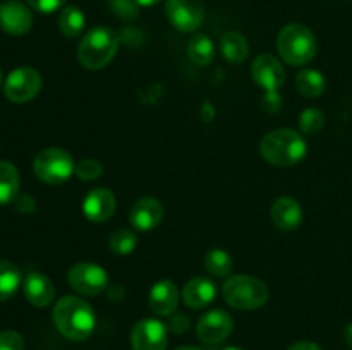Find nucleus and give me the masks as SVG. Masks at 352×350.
Segmentation results:
<instances>
[{"label": "nucleus", "instance_id": "obj_1", "mask_svg": "<svg viewBox=\"0 0 352 350\" xmlns=\"http://www.w3.org/2000/svg\"><path fill=\"white\" fill-rule=\"evenodd\" d=\"M55 326L58 331L69 340L81 342L86 340L93 333L96 325L95 312L91 305L79 297H62L55 304L54 312H52Z\"/></svg>", "mask_w": 352, "mask_h": 350}, {"label": "nucleus", "instance_id": "obj_2", "mask_svg": "<svg viewBox=\"0 0 352 350\" xmlns=\"http://www.w3.org/2000/svg\"><path fill=\"white\" fill-rule=\"evenodd\" d=\"M260 151L275 167H292L306 156V139L292 129H275L260 141Z\"/></svg>", "mask_w": 352, "mask_h": 350}, {"label": "nucleus", "instance_id": "obj_3", "mask_svg": "<svg viewBox=\"0 0 352 350\" xmlns=\"http://www.w3.org/2000/svg\"><path fill=\"white\" fill-rule=\"evenodd\" d=\"M119 48V36L109 27L88 31L78 47V58L89 71H98L110 64Z\"/></svg>", "mask_w": 352, "mask_h": 350}, {"label": "nucleus", "instance_id": "obj_4", "mask_svg": "<svg viewBox=\"0 0 352 350\" xmlns=\"http://www.w3.org/2000/svg\"><path fill=\"white\" fill-rule=\"evenodd\" d=\"M277 48L289 65H305L316 55V38L302 24H287L278 33Z\"/></svg>", "mask_w": 352, "mask_h": 350}, {"label": "nucleus", "instance_id": "obj_5", "mask_svg": "<svg viewBox=\"0 0 352 350\" xmlns=\"http://www.w3.org/2000/svg\"><path fill=\"white\" fill-rule=\"evenodd\" d=\"M223 299L229 305L239 311H253L261 307L268 299V288L261 280L246 275L229 278L222 287Z\"/></svg>", "mask_w": 352, "mask_h": 350}, {"label": "nucleus", "instance_id": "obj_6", "mask_svg": "<svg viewBox=\"0 0 352 350\" xmlns=\"http://www.w3.org/2000/svg\"><path fill=\"white\" fill-rule=\"evenodd\" d=\"M33 170L40 180L57 185L71 178L76 165L71 154L62 148H45L34 158Z\"/></svg>", "mask_w": 352, "mask_h": 350}, {"label": "nucleus", "instance_id": "obj_7", "mask_svg": "<svg viewBox=\"0 0 352 350\" xmlns=\"http://www.w3.org/2000/svg\"><path fill=\"white\" fill-rule=\"evenodd\" d=\"M165 14L172 26L182 33L196 31L205 21V7L201 0H167Z\"/></svg>", "mask_w": 352, "mask_h": 350}, {"label": "nucleus", "instance_id": "obj_8", "mask_svg": "<svg viewBox=\"0 0 352 350\" xmlns=\"http://www.w3.org/2000/svg\"><path fill=\"white\" fill-rule=\"evenodd\" d=\"M67 281L72 290L81 295H98L109 287L105 270L93 263H79L72 266L67 273Z\"/></svg>", "mask_w": 352, "mask_h": 350}, {"label": "nucleus", "instance_id": "obj_9", "mask_svg": "<svg viewBox=\"0 0 352 350\" xmlns=\"http://www.w3.org/2000/svg\"><path fill=\"white\" fill-rule=\"evenodd\" d=\"M40 88L41 75L31 67H19L9 74L3 93L10 102L26 103L40 93Z\"/></svg>", "mask_w": 352, "mask_h": 350}, {"label": "nucleus", "instance_id": "obj_10", "mask_svg": "<svg viewBox=\"0 0 352 350\" xmlns=\"http://www.w3.org/2000/svg\"><path fill=\"white\" fill-rule=\"evenodd\" d=\"M133 350H165L167 349V328L158 319H143L131 333Z\"/></svg>", "mask_w": 352, "mask_h": 350}, {"label": "nucleus", "instance_id": "obj_11", "mask_svg": "<svg viewBox=\"0 0 352 350\" xmlns=\"http://www.w3.org/2000/svg\"><path fill=\"white\" fill-rule=\"evenodd\" d=\"M234 321L232 316L223 309H213V311L206 312L201 316L198 321L196 331L201 342L205 343H220L232 333Z\"/></svg>", "mask_w": 352, "mask_h": 350}, {"label": "nucleus", "instance_id": "obj_12", "mask_svg": "<svg viewBox=\"0 0 352 350\" xmlns=\"http://www.w3.org/2000/svg\"><path fill=\"white\" fill-rule=\"evenodd\" d=\"M251 75H253L254 82L263 89H267L270 95L277 93V89L285 81L284 65L274 55L268 54L254 58L253 65H251Z\"/></svg>", "mask_w": 352, "mask_h": 350}, {"label": "nucleus", "instance_id": "obj_13", "mask_svg": "<svg viewBox=\"0 0 352 350\" xmlns=\"http://www.w3.org/2000/svg\"><path fill=\"white\" fill-rule=\"evenodd\" d=\"M33 26L30 7L19 0H7L0 5V27L12 36H23Z\"/></svg>", "mask_w": 352, "mask_h": 350}, {"label": "nucleus", "instance_id": "obj_14", "mask_svg": "<svg viewBox=\"0 0 352 350\" xmlns=\"http://www.w3.org/2000/svg\"><path fill=\"white\" fill-rule=\"evenodd\" d=\"M131 225L140 232L155 230L164 220V206L155 198H141L134 202L129 213Z\"/></svg>", "mask_w": 352, "mask_h": 350}, {"label": "nucleus", "instance_id": "obj_15", "mask_svg": "<svg viewBox=\"0 0 352 350\" xmlns=\"http://www.w3.org/2000/svg\"><path fill=\"white\" fill-rule=\"evenodd\" d=\"M113 211H116V196L105 187L93 189L82 201V213L89 222H107L112 218Z\"/></svg>", "mask_w": 352, "mask_h": 350}, {"label": "nucleus", "instance_id": "obj_16", "mask_svg": "<svg viewBox=\"0 0 352 350\" xmlns=\"http://www.w3.org/2000/svg\"><path fill=\"white\" fill-rule=\"evenodd\" d=\"M24 295L28 302L36 307H47L55 299V287L50 278L41 275L40 271H30L24 278Z\"/></svg>", "mask_w": 352, "mask_h": 350}, {"label": "nucleus", "instance_id": "obj_17", "mask_svg": "<svg viewBox=\"0 0 352 350\" xmlns=\"http://www.w3.org/2000/svg\"><path fill=\"white\" fill-rule=\"evenodd\" d=\"M272 222L282 232H292L302 223V208L296 199L278 198L270 209Z\"/></svg>", "mask_w": 352, "mask_h": 350}, {"label": "nucleus", "instance_id": "obj_18", "mask_svg": "<svg viewBox=\"0 0 352 350\" xmlns=\"http://www.w3.org/2000/svg\"><path fill=\"white\" fill-rule=\"evenodd\" d=\"M148 302L155 314L168 316L177 309L179 290L170 280H160L151 287Z\"/></svg>", "mask_w": 352, "mask_h": 350}, {"label": "nucleus", "instance_id": "obj_19", "mask_svg": "<svg viewBox=\"0 0 352 350\" xmlns=\"http://www.w3.org/2000/svg\"><path fill=\"white\" fill-rule=\"evenodd\" d=\"M215 295V283L205 277H196L189 280L182 290V299H184L186 305L191 309H201L212 304Z\"/></svg>", "mask_w": 352, "mask_h": 350}, {"label": "nucleus", "instance_id": "obj_20", "mask_svg": "<svg viewBox=\"0 0 352 350\" xmlns=\"http://www.w3.org/2000/svg\"><path fill=\"white\" fill-rule=\"evenodd\" d=\"M19 192V172L9 161H0V206L16 201Z\"/></svg>", "mask_w": 352, "mask_h": 350}, {"label": "nucleus", "instance_id": "obj_21", "mask_svg": "<svg viewBox=\"0 0 352 350\" xmlns=\"http://www.w3.org/2000/svg\"><path fill=\"white\" fill-rule=\"evenodd\" d=\"M220 51L223 57L230 62H243L250 54V45H248L246 38L237 31H229L220 38Z\"/></svg>", "mask_w": 352, "mask_h": 350}, {"label": "nucleus", "instance_id": "obj_22", "mask_svg": "<svg viewBox=\"0 0 352 350\" xmlns=\"http://www.w3.org/2000/svg\"><path fill=\"white\" fill-rule=\"evenodd\" d=\"M188 55L196 65H208L215 57V45L206 34H196L188 43Z\"/></svg>", "mask_w": 352, "mask_h": 350}, {"label": "nucleus", "instance_id": "obj_23", "mask_svg": "<svg viewBox=\"0 0 352 350\" xmlns=\"http://www.w3.org/2000/svg\"><path fill=\"white\" fill-rule=\"evenodd\" d=\"M296 88L302 96L316 98V96L323 95V91H325V78L318 71L305 69L296 78Z\"/></svg>", "mask_w": 352, "mask_h": 350}, {"label": "nucleus", "instance_id": "obj_24", "mask_svg": "<svg viewBox=\"0 0 352 350\" xmlns=\"http://www.w3.org/2000/svg\"><path fill=\"white\" fill-rule=\"evenodd\" d=\"M85 14L76 5L64 7L60 17H58V27H60L62 34L67 38H78L85 30Z\"/></svg>", "mask_w": 352, "mask_h": 350}, {"label": "nucleus", "instance_id": "obj_25", "mask_svg": "<svg viewBox=\"0 0 352 350\" xmlns=\"http://www.w3.org/2000/svg\"><path fill=\"white\" fill-rule=\"evenodd\" d=\"M21 285V271L16 264L0 259V302L9 301Z\"/></svg>", "mask_w": 352, "mask_h": 350}, {"label": "nucleus", "instance_id": "obj_26", "mask_svg": "<svg viewBox=\"0 0 352 350\" xmlns=\"http://www.w3.org/2000/svg\"><path fill=\"white\" fill-rule=\"evenodd\" d=\"M232 257L222 249H212L205 256V268L212 277L223 278L232 271Z\"/></svg>", "mask_w": 352, "mask_h": 350}, {"label": "nucleus", "instance_id": "obj_27", "mask_svg": "<svg viewBox=\"0 0 352 350\" xmlns=\"http://www.w3.org/2000/svg\"><path fill=\"white\" fill-rule=\"evenodd\" d=\"M138 239L131 230L120 229L116 230L112 235L109 237V247L119 256H126V254H131L134 249H136Z\"/></svg>", "mask_w": 352, "mask_h": 350}, {"label": "nucleus", "instance_id": "obj_28", "mask_svg": "<svg viewBox=\"0 0 352 350\" xmlns=\"http://www.w3.org/2000/svg\"><path fill=\"white\" fill-rule=\"evenodd\" d=\"M323 124H325V115L316 108L305 110L301 117H299V126H301V130L305 134L318 132L323 127Z\"/></svg>", "mask_w": 352, "mask_h": 350}, {"label": "nucleus", "instance_id": "obj_29", "mask_svg": "<svg viewBox=\"0 0 352 350\" xmlns=\"http://www.w3.org/2000/svg\"><path fill=\"white\" fill-rule=\"evenodd\" d=\"M102 163L98 160H91V158L79 161L76 165V175L79 178H82V180H95V178H98L102 175Z\"/></svg>", "mask_w": 352, "mask_h": 350}, {"label": "nucleus", "instance_id": "obj_30", "mask_svg": "<svg viewBox=\"0 0 352 350\" xmlns=\"http://www.w3.org/2000/svg\"><path fill=\"white\" fill-rule=\"evenodd\" d=\"M110 7L122 19H134L138 16V3L134 0H110Z\"/></svg>", "mask_w": 352, "mask_h": 350}, {"label": "nucleus", "instance_id": "obj_31", "mask_svg": "<svg viewBox=\"0 0 352 350\" xmlns=\"http://www.w3.org/2000/svg\"><path fill=\"white\" fill-rule=\"evenodd\" d=\"M0 350H24L23 336L12 329L0 333Z\"/></svg>", "mask_w": 352, "mask_h": 350}, {"label": "nucleus", "instance_id": "obj_32", "mask_svg": "<svg viewBox=\"0 0 352 350\" xmlns=\"http://www.w3.org/2000/svg\"><path fill=\"white\" fill-rule=\"evenodd\" d=\"M28 5L33 7L34 10L41 14H52L64 5L65 0H26Z\"/></svg>", "mask_w": 352, "mask_h": 350}, {"label": "nucleus", "instance_id": "obj_33", "mask_svg": "<svg viewBox=\"0 0 352 350\" xmlns=\"http://www.w3.org/2000/svg\"><path fill=\"white\" fill-rule=\"evenodd\" d=\"M289 350H322V349L313 342H298L292 347H289Z\"/></svg>", "mask_w": 352, "mask_h": 350}, {"label": "nucleus", "instance_id": "obj_34", "mask_svg": "<svg viewBox=\"0 0 352 350\" xmlns=\"http://www.w3.org/2000/svg\"><path fill=\"white\" fill-rule=\"evenodd\" d=\"M344 338H346V343L352 349V323L347 325L346 329H344Z\"/></svg>", "mask_w": 352, "mask_h": 350}, {"label": "nucleus", "instance_id": "obj_35", "mask_svg": "<svg viewBox=\"0 0 352 350\" xmlns=\"http://www.w3.org/2000/svg\"><path fill=\"white\" fill-rule=\"evenodd\" d=\"M134 2L141 7H151V5H157V3H160L162 0H134Z\"/></svg>", "mask_w": 352, "mask_h": 350}, {"label": "nucleus", "instance_id": "obj_36", "mask_svg": "<svg viewBox=\"0 0 352 350\" xmlns=\"http://www.w3.org/2000/svg\"><path fill=\"white\" fill-rule=\"evenodd\" d=\"M177 350H201V349H198V347H182V349H177Z\"/></svg>", "mask_w": 352, "mask_h": 350}, {"label": "nucleus", "instance_id": "obj_37", "mask_svg": "<svg viewBox=\"0 0 352 350\" xmlns=\"http://www.w3.org/2000/svg\"><path fill=\"white\" fill-rule=\"evenodd\" d=\"M223 350H241V349H236V347H229V349H223Z\"/></svg>", "mask_w": 352, "mask_h": 350}, {"label": "nucleus", "instance_id": "obj_38", "mask_svg": "<svg viewBox=\"0 0 352 350\" xmlns=\"http://www.w3.org/2000/svg\"><path fill=\"white\" fill-rule=\"evenodd\" d=\"M0 84H2V72H0Z\"/></svg>", "mask_w": 352, "mask_h": 350}]
</instances>
